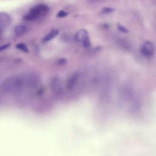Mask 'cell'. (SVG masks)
<instances>
[{"label": "cell", "mask_w": 156, "mask_h": 156, "mask_svg": "<svg viewBox=\"0 0 156 156\" xmlns=\"http://www.w3.org/2000/svg\"><path fill=\"white\" fill-rule=\"evenodd\" d=\"M24 88L26 87L22 75L9 77L2 83V90L9 93H18Z\"/></svg>", "instance_id": "6da1fadb"}, {"label": "cell", "mask_w": 156, "mask_h": 156, "mask_svg": "<svg viewBox=\"0 0 156 156\" xmlns=\"http://www.w3.org/2000/svg\"><path fill=\"white\" fill-rule=\"evenodd\" d=\"M49 11V7L46 4H38L32 7L26 13L23 19L28 21H35L41 16H44Z\"/></svg>", "instance_id": "7a4b0ae2"}, {"label": "cell", "mask_w": 156, "mask_h": 156, "mask_svg": "<svg viewBox=\"0 0 156 156\" xmlns=\"http://www.w3.org/2000/svg\"><path fill=\"white\" fill-rule=\"evenodd\" d=\"M22 76L26 88H34L38 85L40 79L37 75L34 73H27Z\"/></svg>", "instance_id": "3957f363"}, {"label": "cell", "mask_w": 156, "mask_h": 156, "mask_svg": "<svg viewBox=\"0 0 156 156\" xmlns=\"http://www.w3.org/2000/svg\"><path fill=\"white\" fill-rule=\"evenodd\" d=\"M75 40L79 43H81L85 48H88L91 45L88 33L85 29L79 30L75 35Z\"/></svg>", "instance_id": "277c9868"}, {"label": "cell", "mask_w": 156, "mask_h": 156, "mask_svg": "<svg viewBox=\"0 0 156 156\" xmlns=\"http://www.w3.org/2000/svg\"><path fill=\"white\" fill-rule=\"evenodd\" d=\"M140 51L146 57H152L155 52V46L151 41H146L141 47Z\"/></svg>", "instance_id": "5b68a950"}, {"label": "cell", "mask_w": 156, "mask_h": 156, "mask_svg": "<svg viewBox=\"0 0 156 156\" xmlns=\"http://www.w3.org/2000/svg\"><path fill=\"white\" fill-rule=\"evenodd\" d=\"M80 75L78 73H74L71 74L68 79L66 81V88L69 90H72L74 89L79 82Z\"/></svg>", "instance_id": "8992f818"}, {"label": "cell", "mask_w": 156, "mask_h": 156, "mask_svg": "<svg viewBox=\"0 0 156 156\" xmlns=\"http://www.w3.org/2000/svg\"><path fill=\"white\" fill-rule=\"evenodd\" d=\"M11 23L10 15L5 12H0V30L7 28Z\"/></svg>", "instance_id": "52a82bcc"}, {"label": "cell", "mask_w": 156, "mask_h": 156, "mask_svg": "<svg viewBox=\"0 0 156 156\" xmlns=\"http://www.w3.org/2000/svg\"><path fill=\"white\" fill-rule=\"evenodd\" d=\"M61 81L60 79L58 77H54L51 79L50 82V87L51 89L54 92H58L61 89Z\"/></svg>", "instance_id": "ba28073f"}, {"label": "cell", "mask_w": 156, "mask_h": 156, "mask_svg": "<svg viewBox=\"0 0 156 156\" xmlns=\"http://www.w3.org/2000/svg\"><path fill=\"white\" fill-rule=\"evenodd\" d=\"M59 33V30L58 29H54L51 30H50L43 38V42H47L55 37Z\"/></svg>", "instance_id": "9c48e42d"}, {"label": "cell", "mask_w": 156, "mask_h": 156, "mask_svg": "<svg viewBox=\"0 0 156 156\" xmlns=\"http://www.w3.org/2000/svg\"><path fill=\"white\" fill-rule=\"evenodd\" d=\"M28 30V28L26 26L20 24L17 26L15 28V33L17 36H21L26 34Z\"/></svg>", "instance_id": "30bf717a"}, {"label": "cell", "mask_w": 156, "mask_h": 156, "mask_svg": "<svg viewBox=\"0 0 156 156\" xmlns=\"http://www.w3.org/2000/svg\"><path fill=\"white\" fill-rule=\"evenodd\" d=\"M16 48L18 49H19V50H20V51L24 52L27 53V52H29L28 48H27V46L24 43H18V44H17L16 45Z\"/></svg>", "instance_id": "8fae6325"}, {"label": "cell", "mask_w": 156, "mask_h": 156, "mask_svg": "<svg viewBox=\"0 0 156 156\" xmlns=\"http://www.w3.org/2000/svg\"><path fill=\"white\" fill-rule=\"evenodd\" d=\"M68 15V12L67 11H65L64 10H61L57 13V17H58V18H64V17Z\"/></svg>", "instance_id": "7c38bea8"}, {"label": "cell", "mask_w": 156, "mask_h": 156, "mask_svg": "<svg viewBox=\"0 0 156 156\" xmlns=\"http://www.w3.org/2000/svg\"><path fill=\"white\" fill-rule=\"evenodd\" d=\"M113 11V9L110 7H104L102 10V12L103 13H109L112 12Z\"/></svg>", "instance_id": "4fadbf2b"}, {"label": "cell", "mask_w": 156, "mask_h": 156, "mask_svg": "<svg viewBox=\"0 0 156 156\" xmlns=\"http://www.w3.org/2000/svg\"><path fill=\"white\" fill-rule=\"evenodd\" d=\"M10 45V43H6L4 45H2L0 46V51H4L6 49H7Z\"/></svg>", "instance_id": "5bb4252c"}, {"label": "cell", "mask_w": 156, "mask_h": 156, "mask_svg": "<svg viewBox=\"0 0 156 156\" xmlns=\"http://www.w3.org/2000/svg\"><path fill=\"white\" fill-rule=\"evenodd\" d=\"M59 61H60V64H64V63H65L66 62V60L65 59V58H60V60H59Z\"/></svg>", "instance_id": "9a60e30c"}, {"label": "cell", "mask_w": 156, "mask_h": 156, "mask_svg": "<svg viewBox=\"0 0 156 156\" xmlns=\"http://www.w3.org/2000/svg\"><path fill=\"white\" fill-rule=\"evenodd\" d=\"M119 29L121 30V31H122V32H127V30L123 27V26H119Z\"/></svg>", "instance_id": "2e32d148"}]
</instances>
